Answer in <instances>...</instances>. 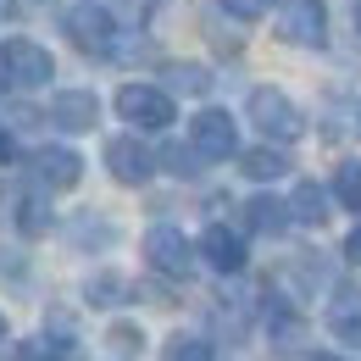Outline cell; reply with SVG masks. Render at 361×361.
<instances>
[{
	"instance_id": "1",
	"label": "cell",
	"mask_w": 361,
	"mask_h": 361,
	"mask_svg": "<svg viewBox=\"0 0 361 361\" xmlns=\"http://www.w3.org/2000/svg\"><path fill=\"white\" fill-rule=\"evenodd\" d=\"M0 78H6L11 90H45L50 78H56V61H50V50L34 45V39H6V45H0Z\"/></svg>"
},
{
	"instance_id": "21",
	"label": "cell",
	"mask_w": 361,
	"mask_h": 361,
	"mask_svg": "<svg viewBox=\"0 0 361 361\" xmlns=\"http://www.w3.org/2000/svg\"><path fill=\"white\" fill-rule=\"evenodd\" d=\"M23 228H34V233L45 228V206H39V200H28V206H23Z\"/></svg>"
},
{
	"instance_id": "2",
	"label": "cell",
	"mask_w": 361,
	"mask_h": 361,
	"mask_svg": "<svg viewBox=\"0 0 361 361\" xmlns=\"http://www.w3.org/2000/svg\"><path fill=\"white\" fill-rule=\"evenodd\" d=\"M250 123H256V128H262L267 139H278V145L300 139V128H306L300 106H295V100H289L283 90H272V84H262V90L250 94Z\"/></svg>"
},
{
	"instance_id": "8",
	"label": "cell",
	"mask_w": 361,
	"mask_h": 361,
	"mask_svg": "<svg viewBox=\"0 0 361 361\" xmlns=\"http://www.w3.org/2000/svg\"><path fill=\"white\" fill-rule=\"evenodd\" d=\"M106 167H111L117 183H145L156 173V156H150V145H139V139H106Z\"/></svg>"
},
{
	"instance_id": "24",
	"label": "cell",
	"mask_w": 361,
	"mask_h": 361,
	"mask_svg": "<svg viewBox=\"0 0 361 361\" xmlns=\"http://www.w3.org/2000/svg\"><path fill=\"white\" fill-rule=\"evenodd\" d=\"M345 256H350V262H361V228L350 233V239H345Z\"/></svg>"
},
{
	"instance_id": "19",
	"label": "cell",
	"mask_w": 361,
	"mask_h": 361,
	"mask_svg": "<svg viewBox=\"0 0 361 361\" xmlns=\"http://www.w3.org/2000/svg\"><path fill=\"white\" fill-rule=\"evenodd\" d=\"M267 6H272V0H223V11H228V17H239V23L267 17Z\"/></svg>"
},
{
	"instance_id": "12",
	"label": "cell",
	"mask_w": 361,
	"mask_h": 361,
	"mask_svg": "<svg viewBox=\"0 0 361 361\" xmlns=\"http://www.w3.org/2000/svg\"><path fill=\"white\" fill-rule=\"evenodd\" d=\"M328 334L345 345H361V289H339L328 300Z\"/></svg>"
},
{
	"instance_id": "5",
	"label": "cell",
	"mask_w": 361,
	"mask_h": 361,
	"mask_svg": "<svg viewBox=\"0 0 361 361\" xmlns=\"http://www.w3.org/2000/svg\"><path fill=\"white\" fill-rule=\"evenodd\" d=\"M189 145H195L206 161H228V156L239 150V128H233L228 111L206 106V111H195V123H189Z\"/></svg>"
},
{
	"instance_id": "25",
	"label": "cell",
	"mask_w": 361,
	"mask_h": 361,
	"mask_svg": "<svg viewBox=\"0 0 361 361\" xmlns=\"http://www.w3.org/2000/svg\"><path fill=\"white\" fill-rule=\"evenodd\" d=\"M356 34H361V0H356Z\"/></svg>"
},
{
	"instance_id": "4",
	"label": "cell",
	"mask_w": 361,
	"mask_h": 361,
	"mask_svg": "<svg viewBox=\"0 0 361 361\" xmlns=\"http://www.w3.org/2000/svg\"><path fill=\"white\" fill-rule=\"evenodd\" d=\"M61 34L84 50V56H111V50H117V23H111L106 6H73V11L61 17Z\"/></svg>"
},
{
	"instance_id": "7",
	"label": "cell",
	"mask_w": 361,
	"mask_h": 361,
	"mask_svg": "<svg viewBox=\"0 0 361 361\" xmlns=\"http://www.w3.org/2000/svg\"><path fill=\"white\" fill-rule=\"evenodd\" d=\"M278 39H283V45L317 50L322 39H328V17H322V6H317V0H295V6H283V17H278Z\"/></svg>"
},
{
	"instance_id": "3",
	"label": "cell",
	"mask_w": 361,
	"mask_h": 361,
	"mask_svg": "<svg viewBox=\"0 0 361 361\" xmlns=\"http://www.w3.org/2000/svg\"><path fill=\"white\" fill-rule=\"evenodd\" d=\"M117 117L145 128V134H161L173 123V94L156 90V84H123L117 90Z\"/></svg>"
},
{
	"instance_id": "13",
	"label": "cell",
	"mask_w": 361,
	"mask_h": 361,
	"mask_svg": "<svg viewBox=\"0 0 361 361\" xmlns=\"http://www.w3.org/2000/svg\"><path fill=\"white\" fill-rule=\"evenodd\" d=\"M289 217H295V223H306V228H322V223H328V195H322V183H312V178L295 183V195H289Z\"/></svg>"
},
{
	"instance_id": "17",
	"label": "cell",
	"mask_w": 361,
	"mask_h": 361,
	"mask_svg": "<svg viewBox=\"0 0 361 361\" xmlns=\"http://www.w3.org/2000/svg\"><path fill=\"white\" fill-rule=\"evenodd\" d=\"M334 200H339L345 212H361V161H345V167L334 173Z\"/></svg>"
},
{
	"instance_id": "26",
	"label": "cell",
	"mask_w": 361,
	"mask_h": 361,
	"mask_svg": "<svg viewBox=\"0 0 361 361\" xmlns=\"http://www.w3.org/2000/svg\"><path fill=\"white\" fill-rule=\"evenodd\" d=\"M0 345H6V317H0Z\"/></svg>"
},
{
	"instance_id": "15",
	"label": "cell",
	"mask_w": 361,
	"mask_h": 361,
	"mask_svg": "<svg viewBox=\"0 0 361 361\" xmlns=\"http://www.w3.org/2000/svg\"><path fill=\"white\" fill-rule=\"evenodd\" d=\"M245 223L256 228V233H283V223H289V206H278V200H267V195H256V200L245 206Z\"/></svg>"
},
{
	"instance_id": "23",
	"label": "cell",
	"mask_w": 361,
	"mask_h": 361,
	"mask_svg": "<svg viewBox=\"0 0 361 361\" xmlns=\"http://www.w3.org/2000/svg\"><path fill=\"white\" fill-rule=\"evenodd\" d=\"M11 156H17V145H11V134H6V128H0V167H6V161H11Z\"/></svg>"
},
{
	"instance_id": "22",
	"label": "cell",
	"mask_w": 361,
	"mask_h": 361,
	"mask_svg": "<svg viewBox=\"0 0 361 361\" xmlns=\"http://www.w3.org/2000/svg\"><path fill=\"white\" fill-rule=\"evenodd\" d=\"M6 361H45V350H39V345H17Z\"/></svg>"
},
{
	"instance_id": "16",
	"label": "cell",
	"mask_w": 361,
	"mask_h": 361,
	"mask_svg": "<svg viewBox=\"0 0 361 361\" xmlns=\"http://www.w3.org/2000/svg\"><path fill=\"white\" fill-rule=\"evenodd\" d=\"M167 94H206L212 90V78H206V67H189V61H167Z\"/></svg>"
},
{
	"instance_id": "11",
	"label": "cell",
	"mask_w": 361,
	"mask_h": 361,
	"mask_svg": "<svg viewBox=\"0 0 361 361\" xmlns=\"http://www.w3.org/2000/svg\"><path fill=\"white\" fill-rule=\"evenodd\" d=\"M200 256H206L217 272H239V267H245V239H239L233 228L212 223L206 233H200Z\"/></svg>"
},
{
	"instance_id": "9",
	"label": "cell",
	"mask_w": 361,
	"mask_h": 361,
	"mask_svg": "<svg viewBox=\"0 0 361 361\" xmlns=\"http://www.w3.org/2000/svg\"><path fill=\"white\" fill-rule=\"evenodd\" d=\"M34 178L45 183V189H73V183L84 178V161H78V150L45 145V150H34Z\"/></svg>"
},
{
	"instance_id": "20",
	"label": "cell",
	"mask_w": 361,
	"mask_h": 361,
	"mask_svg": "<svg viewBox=\"0 0 361 361\" xmlns=\"http://www.w3.org/2000/svg\"><path fill=\"white\" fill-rule=\"evenodd\" d=\"M117 295H123V278H94V283H90V300H94V306H111Z\"/></svg>"
},
{
	"instance_id": "6",
	"label": "cell",
	"mask_w": 361,
	"mask_h": 361,
	"mask_svg": "<svg viewBox=\"0 0 361 361\" xmlns=\"http://www.w3.org/2000/svg\"><path fill=\"white\" fill-rule=\"evenodd\" d=\"M145 262L156 272H167V278H189V272H195V250H189V239H183L178 228L156 223L145 233Z\"/></svg>"
},
{
	"instance_id": "27",
	"label": "cell",
	"mask_w": 361,
	"mask_h": 361,
	"mask_svg": "<svg viewBox=\"0 0 361 361\" xmlns=\"http://www.w3.org/2000/svg\"><path fill=\"white\" fill-rule=\"evenodd\" d=\"M322 361H334V356H322Z\"/></svg>"
},
{
	"instance_id": "10",
	"label": "cell",
	"mask_w": 361,
	"mask_h": 361,
	"mask_svg": "<svg viewBox=\"0 0 361 361\" xmlns=\"http://www.w3.org/2000/svg\"><path fill=\"white\" fill-rule=\"evenodd\" d=\"M94 117H100V100H94L90 90H61V94H56V106H50V123L67 128V134L94 128Z\"/></svg>"
},
{
	"instance_id": "14",
	"label": "cell",
	"mask_w": 361,
	"mask_h": 361,
	"mask_svg": "<svg viewBox=\"0 0 361 361\" xmlns=\"http://www.w3.org/2000/svg\"><path fill=\"white\" fill-rule=\"evenodd\" d=\"M283 167H289V156H283V150H245V156H239V173H245V178H256V183L283 178Z\"/></svg>"
},
{
	"instance_id": "18",
	"label": "cell",
	"mask_w": 361,
	"mask_h": 361,
	"mask_svg": "<svg viewBox=\"0 0 361 361\" xmlns=\"http://www.w3.org/2000/svg\"><path fill=\"white\" fill-rule=\"evenodd\" d=\"M161 361H212V345L195 339V334H178V339H167V356Z\"/></svg>"
}]
</instances>
